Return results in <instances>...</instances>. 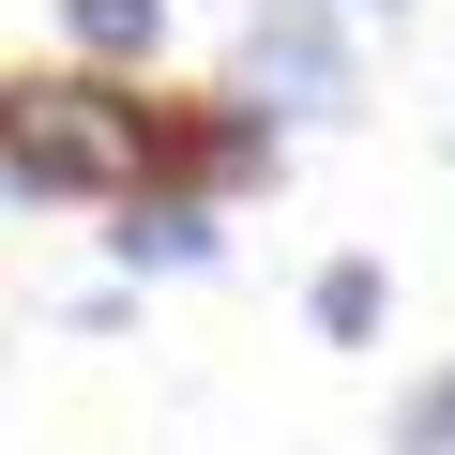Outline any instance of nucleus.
I'll return each mask as SVG.
<instances>
[{"mask_svg":"<svg viewBox=\"0 0 455 455\" xmlns=\"http://www.w3.org/2000/svg\"><path fill=\"white\" fill-rule=\"evenodd\" d=\"M182 92L152 76H0V212H122V197H182Z\"/></svg>","mask_w":455,"mask_h":455,"instance_id":"obj_1","label":"nucleus"},{"mask_svg":"<svg viewBox=\"0 0 455 455\" xmlns=\"http://www.w3.org/2000/svg\"><path fill=\"white\" fill-rule=\"evenodd\" d=\"M243 107L274 122H349L364 107V61H349V0H243Z\"/></svg>","mask_w":455,"mask_h":455,"instance_id":"obj_2","label":"nucleus"},{"mask_svg":"<svg viewBox=\"0 0 455 455\" xmlns=\"http://www.w3.org/2000/svg\"><path fill=\"white\" fill-rule=\"evenodd\" d=\"M212 259H228L212 197H122V212H107V274H122V289H152V274H212Z\"/></svg>","mask_w":455,"mask_h":455,"instance_id":"obj_3","label":"nucleus"},{"mask_svg":"<svg viewBox=\"0 0 455 455\" xmlns=\"http://www.w3.org/2000/svg\"><path fill=\"white\" fill-rule=\"evenodd\" d=\"M304 334H319V349H379V334H395V259H364V243L319 259V274H304Z\"/></svg>","mask_w":455,"mask_h":455,"instance_id":"obj_4","label":"nucleus"},{"mask_svg":"<svg viewBox=\"0 0 455 455\" xmlns=\"http://www.w3.org/2000/svg\"><path fill=\"white\" fill-rule=\"evenodd\" d=\"M61 46H76V76H152L167 61V0H61Z\"/></svg>","mask_w":455,"mask_h":455,"instance_id":"obj_5","label":"nucleus"},{"mask_svg":"<svg viewBox=\"0 0 455 455\" xmlns=\"http://www.w3.org/2000/svg\"><path fill=\"white\" fill-rule=\"evenodd\" d=\"M379 455H455V349H440L425 379H395V410H379Z\"/></svg>","mask_w":455,"mask_h":455,"instance_id":"obj_6","label":"nucleus"},{"mask_svg":"<svg viewBox=\"0 0 455 455\" xmlns=\"http://www.w3.org/2000/svg\"><path fill=\"white\" fill-rule=\"evenodd\" d=\"M364 16H410V0H364Z\"/></svg>","mask_w":455,"mask_h":455,"instance_id":"obj_7","label":"nucleus"}]
</instances>
